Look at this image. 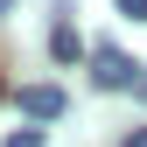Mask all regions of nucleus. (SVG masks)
<instances>
[{
  "label": "nucleus",
  "mask_w": 147,
  "mask_h": 147,
  "mask_svg": "<svg viewBox=\"0 0 147 147\" xmlns=\"http://www.w3.org/2000/svg\"><path fill=\"white\" fill-rule=\"evenodd\" d=\"M77 49H84V42H77V28H56V35H49V56H56V63H70Z\"/></svg>",
  "instance_id": "obj_3"
},
{
  "label": "nucleus",
  "mask_w": 147,
  "mask_h": 147,
  "mask_svg": "<svg viewBox=\"0 0 147 147\" xmlns=\"http://www.w3.org/2000/svg\"><path fill=\"white\" fill-rule=\"evenodd\" d=\"M133 91H140V105H147V70H140V84H133Z\"/></svg>",
  "instance_id": "obj_7"
},
{
  "label": "nucleus",
  "mask_w": 147,
  "mask_h": 147,
  "mask_svg": "<svg viewBox=\"0 0 147 147\" xmlns=\"http://www.w3.org/2000/svg\"><path fill=\"white\" fill-rule=\"evenodd\" d=\"M119 7H126V14H140V21H147V0H119Z\"/></svg>",
  "instance_id": "obj_6"
},
{
  "label": "nucleus",
  "mask_w": 147,
  "mask_h": 147,
  "mask_svg": "<svg viewBox=\"0 0 147 147\" xmlns=\"http://www.w3.org/2000/svg\"><path fill=\"white\" fill-rule=\"evenodd\" d=\"M91 63H98V70H91V77H98L105 91H126V84H140V77H133L140 63H126V56H119L112 42H98V49H91Z\"/></svg>",
  "instance_id": "obj_1"
},
{
  "label": "nucleus",
  "mask_w": 147,
  "mask_h": 147,
  "mask_svg": "<svg viewBox=\"0 0 147 147\" xmlns=\"http://www.w3.org/2000/svg\"><path fill=\"white\" fill-rule=\"evenodd\" d=\"M21 112H28V119H56V112H63V91H56V84H21Z\"/></svg>",
  "instance_id": "obj_2"
},
{
  "label": "nucleus",
  "mask_w": 147,
  "mask_h": 147,
  "mask_svg": "<svg viewBox=\"0 0 147 147\" xmlns=\"http://www.w3.org/2000/svg\"><path fill=\"white\" fill-rule=\"evenodd\" d=\"M0 147H42V126H21V133H7Z\"/></svg>",
  "instance_id": "obj_4"
},
{
  "label": "nucleus",
  "mask_w": 147,
  "mask_h": 147,
  "mask_svg": "<svg viewBox=\"0 0 147 147\" xmlns=\"http://www.w3.org/2000/svg\"><path fill=\"white\" fill-rule=\"evenodd\" d=\"M7 7H14V0H0V21H7Z\"/></svg>",
  "instance_id": "obj_8"
},
{
  "label": "nucleus",
  "mask_w": 147,
  "mask_h": 147,
  "mask_svg": "<svg viewBox=\"0 0 147 147\" xmlns=\"http://www.w3.org/2000/svg\"><path fill=\"white\" fill-rule=\"evenodd\" d=\"M119 147H147V126H133V133H126V140H119Z\"/></svg>",
  "instance_id": "obj_5"
}]
</instances>
